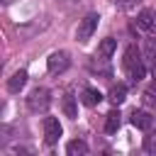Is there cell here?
<instances>
[{"instance_id":"1","label":"cell","mask_w":156,"mask_h":156,"mask_svg":"<svg viewBox=\"0 0 156 156\" xmlns=\"http://www.w3.org/2000/svg\"><path fill=\"white\" fill-rule=\"evenodd\" d=\"M122 66H124V71L129 73V78L136 83V80H141L144 78V63H141V51L136 49V46H127V51H124V61H122Z\"/></svg>"},{"instance_id":"2","label":"cell","mask_w":156,"mask_h":156,"mask_svg":"<svg viewBox=\"0 0 156 156\" xmlns=\"http://www.w3.org/2000/svg\"><path fill=\"white\" fill-rule=\"evenodd\" d=\"M98 22H100V15H98V12H90V15H85V17L78 22V29H76V39H78L80 44H85V41L93 37V32L98 29Z\"/></svg>"},{"instance_id":"3","label":"cell","mask_w":156,"mask_h":156,"mask_svg":"<svg viewBox=\"0 0 156 156\" xmlns=\"http://www.w3.org/2000/svg\"><path fill=\"white\" fill-rule=\"evenodd\" d=\"M49 105H51V95H49L46 88H34L29 93V98H27V107L32 112H46Z\"/></svg>"},{"instance_id":"4","label":"cell","mask_w":156,"mask_h":156,"mask_svg":"<svg viewBox=\"0 0 156 156\" xmlns=\"http://www.w3.org/2000/svg\"><path fill=\"white\" fill-rule=\"evenodd\" d=\"M46 66H49L51 73H63V71H68V66H71V56H68L66 51H54V54L46 58Z\"/></svg>"},{"instance_id":"5","label":"cell","mask_w":156,"mask_h":156,"mask_svg":"<svg viewBox=\"0 0 156 156\" xmlns=\"http://www.w3.org/2000/svg\"><path fill=\"white\" fill-rule=\"evenodd\" d=\"M63 134V129H61V122L56 119V117H44V141L51 146V144H56L58 141V136Z\"/></svg>"},{"instance_id":"6","label":"cell","mask_w":156,"mask_h":156,"mask_svg":"<svg viewBox=\"0 0 156 156\" xmlns=\"http://www.w3.org/2000/svg\"><path fill=\"white\" fill-rule=\"evenodd\" d=\"M132 124H134L136 129H151L154 117H151V112H146V110H134V112H132Z\"/></svg>"},{"instance_id":"7","label":"cell","mask_w":156,"mask_h":156,"mask_svg":"<svg viewBox=\"0 0 156 156\" xmlns=\"http://www.w3.org/2000/svg\"><path fill=\"white\" fill-rule=\"evenodd\" d=\"M154 24H156V12L154 10H141L139 15H136V27L139 29H154Z\"/></svg>"},{"instance_id":"8","label":"cell","mask_w":156,"mask_h":156,"mask_svg":"<svg viewBox=\"0 0 156 156\" xmlns=\"http://www.w3.org/2000/svg\"><path fill=\"white\" fill-rule=\"evenodd\" d=\"M107 100L117 107V105H122L124 100H127V85H122V83H117V85H112L110 88V93H107Z\"/></svg>"},{"instance_id":"9","label":"cell","mask_w":156,"mask_h":156,"mask_svg":"<svg viewBox=\"0 0 156 156\" xmlns=\"http://www.w3.org/2000/svg\"><path fill=\"white\" fill-rule=\"evenodd\" d=\"M61 107H63V115H66V117H71V119H76V117H78V107H76V98H73L71 93H66V95L61 98Z\"/></svg>"},{"instance_id":"10","label":"cell","mask_w":156,"mask_h":156,"mask_svg":"<svg viewBox=\"0 0 156 156\" xmlns=\"http://www.w3.org/2000/svg\"><path fill=\"white\" fill-rule=\"evenodd\" d=\"M24 83H27V71H17V73L7 80V90H10V93H20V90L24 88Z\"/></svg>"},{"instance_id":"11","label":"cell","mask_w":156,"mask_h":156,"mask_svg":"<svg viewBox=\"0 0 156 156\" xmlns=\"http://www.w3.org/2000/svg\"><path fill=\"white\" fill-rule=\"evenodd\" d=\"M80 100H83L85 107H95V105L102 100V95H100V90H95V88H85V90L80 93Z\"/></svg>"},{"instance_id":"12","label":"cell","mask_w":156,"mask_h":156,"mask_svg":"<svg viewBox=\"0 0 156 156\" xmlns=\"http://www.w3.org/2000/svg\"><path fill=\"white\" fill-rule=\"evenodd\" d=\"M115 49H117V41H115L112 37H107V39L100 41V46H98V56H100V58H110V56L115 54Z\"/></svg>"},{"instance_id":"13","label":"cell","mask_w":156,"mask_h":156,"mask_svg":"<svg viewBox=\"0 0 156 156\" xmlns=\"http://www.w3.org/2000/svg\"><path fill=\"white\" fill-rule=\"evenodd\" d=\"M66 154L68 156H85L88 154V144L80 141V139H73V141L66 144Z\"/></svg>"},{"instance_id":"14","label":"cell","mask_w":156,"mask_h":156,"mask_svg":"<svg viewBox=\"0 0 156 156\" xmlns=\"http://www.w3.org/2000/svg\"><path fill=\"white\" fill-rule=\"evenodd\" d=\"M119 122H122V119H119V112L112 110V112L107 115V119H105V132H107V134H115V132L119 129Z\"/></svg>"},{"instance_id":"15","label":"cell","mask_w":156,"mask_h":156,"mask_svg":"<svg viewBox=\"0 0 156 156\" xmlns=\"http://www.w3.org/2000/svg\"><path fill=\"white\" fill-rule=\"evenodd\" d=\"M144 151L156 154V132H149V134L144 136Z\"/></svg>"},{"instance_id":"16","label":"cell","mask_w":156,"mask_h":156,"mask_svg":"<svg viewBox=\"0 0 156 156\" xmlns=\"http://www.w3.org/2000/svg\"><path fill=\"white\" fill-rule=\"evenodd\" d=\"M146 54H149L151 58H156V37H149V39H146Z\"/></svg>"},{"instance_id":"17","label":"cell","mask_w":156,"mask_h":156,"mask_svg":"<svg viewBox=\"0 0 156 156\" xmlns=\"http://www.w3.org/2000/svg\"><path fill=\"white\" fill-rule=\"evenodd\" d=\"M144 105L156 107V90H146V93H144Z\"/></svg>"},{"instance_id":"18","label":"cell","mask_w":156,"mask_h":156,"mask_svg":"<svg viewBox=\"0 0 156 156\" xmlns=\"http://www.w3.org/2000/svg\"><path fill=\"white\" fill-rule=\"evenodd\" d=\"M139 2H141V0H117V5H119L122 10H127V12H129V10H134Z\"/></svg>"},{"instance_id":"19","label":"cell","mask_w":156,"mask_h":156,"mask_svg":"<svg viewBox=\"0 0 156 156\" xmlns=\"http://www.w3.org/2000/svg\"><path fill=\"white\" fill-rule=\"evenodd\" d=\"M151 76H154V80H156V61H154V68H151Z\"/></svg>"},{"instance_id":"20","label":"cell","mask_w":156,"mask_h":156,"mask_svg":"<svg viewBox=\"0 0 156 156\" xmlns=\"http://www.w3.org/2000/svg\"><path fill=\"white\" fill-rule=\"evenodd\" d=\"M2 2H5V5H12V2H15V0H2Z\"/></svg>"},{"instance_id":"21","label":"cell","mask_w":156,"mask_h":156,"mask_svg":"<svg viewBox=\"0 0 156 156\" xmlns=\"http://www.w3.org/2000/svg\"><path fill=\"white\" fill-rule=\"evenodd\" d=\"M61 2H73V0H61Z\"/></svg>"}]
</instances>
